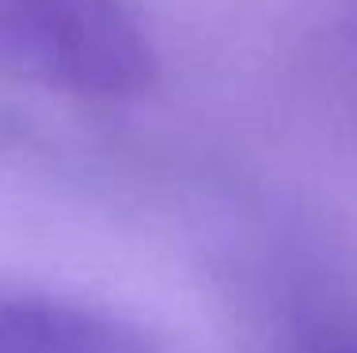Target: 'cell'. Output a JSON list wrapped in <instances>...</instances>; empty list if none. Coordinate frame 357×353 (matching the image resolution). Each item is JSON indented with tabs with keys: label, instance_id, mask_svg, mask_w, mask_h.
Segmentation results:
<instances>
[{
	"label": "cell",
	"instance_id": "1",
	"mask_svg": "<svg viewBox=\"0 0 357 353\" xmlns=\"http://www.w3.org/2000/svg\"><path fill=\"white\" fill-rule=\"evenodd\" d=\"M0 72L73 95H133L152 49L126 0H0Z\"/></svg>",
	"mask_w": 357,
	"mask_h": 353
},
{
	"label": "cell",
	"instance_id": "2",
	"mask_svg": "<svg viewBox=\"0 0 357 353\" xmlns=\"http://www.w3.org/2000/svg\"><path fill=\"white\" fill-rule=\"evenodd\" d=\"M0 353H156L133 323L46 292H0Z\"/></svg>",
	"mask_w": 357,
	"mask_h": 353
},
{
	"label": "cell",
	"instance_id": "3",
	"mask_svg": "<svg viewBox=\"0 0 357 353\" xmlns=\"http://www.w3.org/2000/svg\"><path fill=\"white\" fill-rule=\"evenodd\" d=\"M316 353H357L354 342H331V346H319Z\"/></svg>",
	"mask_w": 357,
	"mask_h": 353
}]
</instances>
